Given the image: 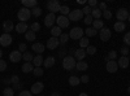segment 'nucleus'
<instances>
[{
    "instance_id": "2f4dec72",
    "label": "nucleus",
    "mask_w": 130,
    "mask_h": 96,
    "mask_svg": "<svg viewBox=\"0 0 130 96\" xmlns=\"http://www.w3.org/2000/svg\"><path fill=\"white\" fill-rule=\"evenodd\" d=\"M68 39H69V34H65V33H62L61 35H60V38H59V40H60V46H65L68 43Z\"/></svg>"
},
{
    "instance_id": "37998d69",
    "label": "nucleus",
    "mask_w": 130,
    "mask_h": 96,
    "mask_svg": "<svg viewBox=\"0 0 130 96\" xmlns=\"http://www.w3.org/2000/svg\"><path fill=\"white\" fill-rule=\"evenodd\" d=\"M83 22H85L86 25H91V24L94 22V18H92V16H91V14L86 16V17H85V21H83Z\"/></svg>"
},
{
    "instance_id": "6e6552de",
    "label": "nucleus",
    "mask_w": 130,
    "mask_h": 96,
    "mask_svg": "<svg viewBox=\"0 0 130 96\" xmlns=\"http://www.w3.org/2000/svg\"><path fill=\"white\" fill-rule=\"evenodd\" d=\"M56 18L57 17L55 16V13H48L44 18V25L47 27H53V25H55V22H56Z\"/></svg>"
},
{
    "instance_id": "0eeeda50",
    "label": "nucleus",
    "mask_w": 130,
    "mask_h": 96,
    "mask_svg": "<svg viewBox=\"0 0 130 96\" xmlns=\"http://www.w3.org/2000/svg\"><path fill=\"white\" fill-rule=\"evenodd\" d=\"M116 17L118 21H121V22H124L125 20L129 18V10L126 8H120L117 10V13H116Z\"/></svg>"
},
{
    "instance_id": "bb28decb",
    "label": "nucleus",
    "mask_w": 130,
    "mask_h": 96,
    "mask_svg": "<svg viewBox=\"0 0 130 96\" xmlns=\"http://www.w3.org/2000/svg\"><path fill=\"white\" fill-rule=\"evenodd\" d=\"M102 14H103V12L99 9V8H92V12H91V16H92V18L94 20H99L100 17H102Z\"/></svg>"
},
{
    "instance_id": "5701e85b",
    "label": "nucleus",
    "mask_w": 130,
    "mask_h": 96,
    "mask_svg": "<svg viewBox=\"0 0 130 96\" xmlns=\"http://www.w3.org/2000/svg\"><path fill=\"white\" fill-rule=\"evenodd\" d=\"M61 34H62V31H61V29H60L59 26H53V27L51 29V35H52L53 38H60Z\"/></svg>"
},
{
    "instance_id": "7c9ffc66",
    "label": "nucleus",
    "mask_w": 130,
    "mask_h": 96,
    "mask_svg": "<svg viewBox=\"0 0 130 96\" xmlns=\"http://www.w3.org/2000/svg\"><path fill=\"white\" fill-rule=\"evenodd\" d=\"M25 38H26V40H29V42H34L35 40V38H37V35H35V33L34 31H26L25 33Z\"/></svg>"
},
{
    "instance_id": "603ef678",
    "label": "nucleus",
    "mask_w": 130,
    "mask_h": 96,
    "mask_svg": "<svg viewBox=\"0 0 130 96\" xmlns=\"http://www.w3.org/2000/svg\"><path fill=\"white\" fill-rule=\"evenodd\" d=\"M96 5H98L96 0H89V7H90V8H91V7H95V8H96Z\"/></svg>"
},
{
    "instance_id": "6ab92c4d",
    "label": "nucleus",
    "mask_w": 130,
    "mask_h": 96,
    "mask_svg": "<svg viewBox=\"0 0 130 96\" xmlns=\"http://www.w3.org/2000/svg\"><path fill=\"white\" fill-rule=\"evenodd\" d=\"M32 51L37 52L38 55H42V53L44 52V44H42V43H39V42H37V43L32 44Z\"/></svg>"
},
{
    "instance_id": "1a4fd4ad",
    "label": "nucleus",
    "mask_w": 130,
    "mask_h": 96,
    "mask_svg": "<svg viewBox=\"0 0 130 96\" xmlns=\"http://www.w3.org/2000/svg\"><path fill=\"white\" fill-rule=\"evenodd\" d=\"M59 46H60L59 38H53V36H51V38L47 40V44H46V47H47L48 49H55V48H57Z\"/></svg>"
},
{
    "instance_id": "9b49d317",
    "label": "nucleus",
    "mask_w": 130,
    "mask_h": 96,
    "mask_svg": "<svg viewBox=\"0 0 130 96\" xmlns=\"http://www.w3.org/2000/svg\"><path fill=\"white\" fill-rule=\"evenodd\" d=\"M100 39L103 40V42H108L111 39V36H112V33H111V30L108 29V27H103L102 30H100Z\"/></svg>"
},
{
    "instance_id": "5fc2aeb1",
    "label": "nucleus",
    "mask_w": 130,
    "mask_h": 96,
    "mask_svg": "<svg viewBox=\"0 0 130 96\" xmlns=\"http://www.w3.org/2000/svg\"><path fill=\"white\" fill-rule=\"evenodd\" d=\"M65 53H67V51H65V49H61V51L59 52V56L64 59V56H65Z\"/></svg>"
},
{
    "instance_id": "412c9836",
    "label": "nucleus",
    "mask_w": 130,
    "mask_h": 96,
    "mask_svg": "<svg viewBox=\"0 0 130 96\" xmlns=\"http://www.w3.org/2000/svg\"><path fill=\"white\" fill-rule=\"evenodd\" d=\"M37 4H38L37 0H22L24 8H27V9H29V8H35Z\"/></svg>"
},
{
    "instance_id": "20e7f679",
    "label": "nucleus",
    "mask_w": 130,
    "mask_h": 96,
    "mask_svg": "<svg viewBox=\"0 0 130 96\" xmlns=\"http://www.w3.org/2000/svg\"><path fill=\"white\" fill-rule=\"evenodd\" d=\"M47 8L50 10V13H56V12H60L61 4L59 3V0H50L47 3Z\"/></svg>"
},
{
    "instance_id": "cd10ccee",
    "label": "nucleus",
    "mask_w": 130,
    "mask_h": 96,
    "mask_svg": "<svg viewBox=\"0 0 130 96\" xmlns=\"http://www.w3.org/2000/svg\"><path fill=\"white\" fill-rule=\"evenodd\" d=\"M79 46H81L82 49L87 48V47L90 46V40H89V38H87V36H83L82 39H79Z\"/></svg>"
},
{
    "instance_id": "bf43d9fd",
    "label": "nucleus",
    "mask_w": 130,
    "mask_h": 96,
    "mask_svg": "<svg viewBox=\"0 0 130 96\" xmlns=\"http://www.w3.org/2000/svg\"><path fill=\"white\" fill-rule=\"evenodd\" d=\"M2 57H3V52H2V49H0V60H2Z\"/></svg>"
},
{
    "instance_id": "f3484780",
    "label": "nucleus",
    "mask_w": 130,
    "mask_h": 96,
    "mask_svg": "<svg viewBox=\"0 0 130 96\" xmlns=\"http://www.w3.org/2000/svg\"><path fill=\"white\" fill-rule=\"evenodd\" d=\"M117 65H118V68L126 69V68L129 66V57H126V56H121L120 59H118V61H117Z\"/></svg>"
},
{
    "instance_id": "052dcab7",
    "label": "nucleus",
    "mask_w": 130,
    "mask_h": 96,
    "mask_svg": "<svg viewBox=\"0 0 130 96\" xmlns=\"http://www.w3.org/2000/svg\"><path fill=\"white\" fill-rule=\"evenodd\" d=\"M127 92H129V93H130V86H129V88H127Z\"/></svg>"
},
{
    "instance_id": "2eb2a0df",
    "label": "nucleus",
    "mask_w": 130,
    "mask_h": 96,
    "mask_svg": "<svg viewBox=\"0 0 130 96\" xmlns=\"http://www.w3.org/2000/svg\"><path fill=\"white\" fill-rule=\"evenodd\" d=\"M13 27H16V26L13 25L12 21L7 20V21H4V22H3V30L5 31V34H9L10 31H13Z\"/></svg>"
},
{
    "instance_id": "7ed1b4c3",
    "label": "nucleus",
    "mask_w": 130,
    "mask_h": 96,
    "mask_svg": "<svg viewBox=\"0 0 130 96\" xmlns=\"http://www.w3.org/2000/svg\"><path fill=\"white\" fill-rule=\"evenodd\" d=\"M83 34H85V31L81 29V27H73L70 30V33H69V38L74 39V40H77V39H82L83 38Z\"/></svg>"
},
{
    "instance_id": "473e14b6",
    "label": "nucleus",
    "mask_w": 130,
    "mask_h": 96,
    "mask_svg": "<svg viewBox=\"0 0 130 96\" xmlns=\"http://www.w3.org/2000/svg\"><path fill=\"white\" fill-rule=\"evenodd\" d=\"M22 59L26 62H31L32 60H34V56H32V53H30V52H25L24 55H22Z\"/></svg>"
},
{
    "instance_id": "f8f14e48",
    "label": "nucleus",
    "mask_w": 130,
    "mask_h": 96,
    "mask_svg": "<svg viewBox=\"0 0 130 96\" xmlns=\"http://www.w3.org/2000/svg\"><path fill=\"white\" fill-rule=\"evenodd\" d=\"M44 90V84H43V82H35L34 84L31 86V93H42V91Z\"/></svg>"
},
{
    "instance_id": "ea45409f",
    "label": "nucleus",
    "mask_w": 130,
    "mask_h": 96,
    "mask_svg": "<svg viewBox=\"0 0 130 96\" xmlns=\"http://www.w3.org/2000/svg\"><path fill=\"white\" fill-rule=\"evenodd\" d=\"M30 30H31V31H34V33H37V31H39V30H40V25H39L38 22L31 24V26H30Z\"/></svg>"
},
{
    "instance_id": "de8ad7c7",
    "label": "nucleus",
    "mask_w": 130,
    "mask_h": 96,
    "mask_svg": "<svg viewBox=\"0 0 130 96\" xmlns=\"http://www.w3.org/2000/svg\"><path fill=\"white\" fill-rule=\"evenodd\" d=\"M124 43H125L126 46H130V31L124 36Z\"/></svg>"
},
{
    "instance_id": "3c124183",
    "label": "nucleus",
    "mask_w": 130,
    "mask_h": 96,
    "mask_svg": "<svg viewBox=\"0 0 130 96\" xmlns=\"http://www.w3.org/2000/svg\"><path fill=\"white\" fill-rule=\"evenodd\" d=\"M18 96H32V93H31V91H21L18 93Z\"/></svg>"
},
{
    "instance_id": "f704fd0d",
    "label": "nucleus",
    "mask_w": 130,
    "mask_h": 96,
    "mask_svg": "<svg viewBox=\"0 0 130 96\" xmlns=\"http://www.w3.org/2000/svg\"><path fill=\"white\" fill-rule=\"evenodd\" d=\"M117 57V52L116 51H111L109 53H108V56L105 57V61L108 62V61H112V60H115Z\"/></svg>"
},
{
    "instance_id": "c9c22d12",
    "label": "nucleus",
    "mask_w": 130,
    "mask_h": 96,
    "mask_svg": "<svg viewBox=\"0 0 130 96\" xmlns=\"http://www.w3.org/2000/svg\"><path fill=\"white\" fill-rule=\"evenodd\" d=\"M31 14L34 16V17H39V16L42 14V9L37 5L35 8H32V9H31Z\"/></svg>"
},
{
    "instance_id": "a211bd4d",
    "label": "nucleus",
    "mask_w": 130,
    "mask_h": 96,
    "mask_svg": "<svg viewBox=\"0 0 130 96\" xmlns=\"http://www.w3.org/2000/svg\"><path fill=\"white\" fill-rule=\"evenodd\" d=\"M85 56H86V49L79 48V49H75V51H74V57H75V60L82 61V60L85 59Z\"/></svg>"
},
{
    "instance_id": "a19ab883",
    "label": "nucleus",
    "mask_w": 130,
    "mask_h": 96,
    "mask_svg": "<svg viewBox=\"0 0 130 96\" xmlns=\"http://www.w3.org/2000/svg\"><path fill=\"white\" fill-rule=\"evenodd\" d=\"M102 16H104L105 20H111V18H112V13H111V10H109V9L103 10V14H102Z\"/></svg>"
},
{
    "instance_id": "39448f33",
    "label": "nucleus",
    "mask_w": 130,
    "mask_h": 96,
    "mask_svg": "<svg viewBox=\"0 0 130 96\" xmlns=\"http://www.w3.org/2000/svg\"><path fill=\"white\" fill-rule=\"evenodd\" d=\"M83 17V12H82V9H74V10H70V13L68 16L69 21H79L82 20Z\"/></svg>"
},
{
    "instance_id": "e433bc0d",
    "label": "nucleus",
    "mask_w": 130,
    "mask_h": 96,
    "mask_svg": "<svg viewBox=\"0 0 130 96\" xmlns=\"http://www.w3.org/2000/svg\"><path fill=\"white\" fill-rule=\"evenodd\" d=\"M96 35V30L94 27H89V29H86V36L90 38V36H95Z\"/></svg>"
},
{
    "instance_id": "49530a36",
    "label": "nucleus",
    "mask_w": 130,
    "mask_h": 96,
    "mask_svg": "<svg viewBox=\"0 0 130 96\" xmlns=\"http://www.w3.org/2000/svg\"><path fill=\"white\" fill-rule=\"evenodd\" d=\"M26 49H27V46H26L25 43H20V46H18V51H20L21 53H22V52L25 53V52H26Z\"/></svg>"
},
{
    "instance_id": "8fccbe9b",
    "label": "nucleus",
    "mask_w": 130,
    "mask_h": 96,
    "mask_svg": "<svg viewBox=\"0 0 130 96\" xmlns=\"http://www.w3.org/2000/svg\"><path fill=\"white\" fill-rule=\"evenodd\" d=\"M120 52H121L122 56H126V57H127V55H129V48H127V47H122Z\"/></svg>"
},
{
    "instance_id": "c756f323",
    "label": "nucleus",
    "mask_w": 130,
    "mask_h": 96,
    "mask_svg": "<svg viewBox=\"0 0 130 96\" xmlns=\"http://www.w3.org/2000/svg\"><path fill=\"white\" fill-rule=\"evenodd\" d=\"M43 57H42V55H38V56H35L34 57V60H32V62H34V66L35 68H40V65L43 64Z\"/></svg>"
},
{
    "instance_id": "4d7b16f0",
    "label": "nucleus",
    "mask_w": 130,
    "mask_h": 96,
    "mask_svg": "<svg viewBox=\"0 0 130 96\" xmlns=\"http://www.w3.org/2000/svg\"><path fill=\"white\" fill-rule=\"evenodd\" d=\"M4 83H5V84H9V83H10V79H4Z\"/></svg>"
},
{
    "instance_id": "f03ea898",
    "label": "nucleus",
    "mask_w": 130,
    "mask_h": 96,
    "mask_svg": "<svg viewBox=\"0 0 130 96\" xmlns=\"http://www.w3.org/2000/svg\"><path fill=\"white\" fill-rule=\"evenodd\" d=\"M17 17L21 22H26L29 21V18L31 17V9H27V8H21L17 13Z\"/></svg>"
},
{
    "instance_id": "864d4df0",
    "label": "nucleus",
    "mask_w": 130,
    "mask_h": 96,
    "mask_svg": "<svg viewBox=\"0 0 130 96\" xmlns=\"http://www.w3.org/2000/svg\"><path fill=\"white\" fill-rule=\"evenodd\" d=\"M89 79H90L89 75H82V77H81V82H82V83H87Z\"/></svg>"
},
{
    "instance_id": "13d9d810",
    "label": "nucleus",
    "mask_w": 130,
    "mask_h": 96,
    "mask_svg": "<svg viewBox=\"0 0 130 96\" xmlns=\"http://www.w3.org/2000/svg\"><path fill=\"white\" fill-rule=\"evenodd\" d=\"M79 96H89V95L86 93V92H81V93H79Z\"/></svg>"
},
{
    "instance_id": "a878e982",
    "label": "nucleus",
    "mask_w": 130,
    "mask_h": 96,
    "mask_svg": "<svg viewBox=\"0 0 130 96\" xmlns=\"http://www.w3.org/2000/svg\"><path fill=\"white\" fill-rule=\"evenodd\" d=\"M79 83H81V78H78L77 75H72L69 78V84H70V86H73V87L78 86Z\"/></svg>"
},
{
    "instance_id": "58836bf2",
    "label": "nucleus",
    "mask_w": 130,
    "mask_h": 96,
    "mask_svg": "<svg viewBox=\"0 0 130 96\" xmlns=\"http://www.w3.org/2000/svg\"><path fill=\"white\" fill-rule=\"evenodd\" d=\"M86 53H87V55H95L96 53V47H94V46H89L87 48H86Z\"/></svg>"
},
{
    "instance_id": "aec40b11",
    "label": "nucleus",
    "mask_w": 130,
    "mask_h": 96,
    "mask_svg": "<svg viewBox=\"0 0 130 96\" xmlns=\"http://www.w3.org/2000/svg\"><path fill=\"white\" fill-rule=\"evenodd\" d=\"M87 68H89V64L86 62V61H78L77 62V65H75V69H77L78 71H85V70H87Z\"/></svg>"
},
{
    "instance_id": "79ce46f5",
    "label": "nucleus",
    "mask_w": 130,
    "mask_h": 96,
    "mask_svg": "<svg viewBox=\"0 0 130 96\" xmlns=\"http://www.w3.org/2000/svg\"><path fill=\"white\" fill-rule=\"evenodd\" d=\"M32 71H34V75L35 77H42L43 75V69L42 68H34V70H32Z\"/></svg>"
},
{
    "instance_id": "b1692460",
    "label": "nucleus",
    "mask_w": 130,
    "mask_h": 96,
    "mask_svg": "<svg viewBox=\"0 0 130 96\" xmlns=\"http://www.w3.org/2000/svg\"><path fill=\"white\" fill-rule=\"evenodd\" d=\"M115 30L117 31V33H121V31H124L125 29H126V25H125V22H121V21H117V22L115 24Z\"/></svg>"
},
{
    "instance_id": "e2e57ef3",
    "label": "nucleus",
    "mask_w": 130,
    "mask_h": 96,
    "mask_svg": "<svg viewBox=\"0 0 130 96\" xmlns=\"http://www.w3.org/2000/svg\"><path fill=\"white\" fill-rule=\"evenodd\" d=\"M37 96H43V95H37Z\"/></svg>"
},
{
    "instance_id": "9d476101",
    "label": "nucleus",
    "mask_w": 130,
    "mask_h": 96,
    "mask_svg": "<svg viewBox=\"0 0 130 96\" xmlns=\"http://www.w3.org/2000/svg\"><path fill=\"white\" fill-rule=\"evenodd\" d=\"M12 36H10V34H3L2 36H0V44H2L3 47H8L12 44Z\"/></svg>"
},
{
    "instance_id": "423d86ee",
    "label": "nucleus",
    "mask_w": 130,
    "mask_h": 96,
    "mask_svg": "<svg viewBox=\"0 0 130 96\" xmlns=\"http://www.w3.org/2000/svg\"><path fill=\"white\" fill-rule=\"evenodd\" d=\"M56 24H57V26L60 29H67L69 26V24H70V21H69V18L67 16H59L56 18Z\"/></svg>"
},
{
    "instance_id": "4c0bfd02",
    "label": "nucleus",
    "mask_w": 130,
    "mask_h": 96,
    "mask_svg": "<svg viewBox=\"0 0 130 96\" xmlns=\"http://www.w3.org/2000/svg\"><path fill=\"white\" fill-rule=\"evenodd\" d=\"M3 95H4V96H13V95H14V88H10V87L4 88Z\"/></svg>"
},
{
    "instance_id": "ddd939ff",
    "label": "nucleus",
    "mask_w": 130,
    "mask_h": 96,
    "mask_svg": "<svg viewBox=\"0 0 130 96\" xmlns=\"http://www.w3.org/2000/svg\"><path fill=\"white\" fill-rule=\"evenodd\" d=\"M9 60L12 62H20L21 60H22V53H21L20 51H12L9 53Z\"/></svg>"
},
{
    "instance_id": "c03bdc74",
    "label": "nucleus",
    "mask_w": 130,
    "mask_h": 96,
    "mask_svg": "<svg viewBox=\"0 0 130 96\" xmlns=\"http://www.w3.org/2000/svg\"><path fill=\"white\" fill-rule=\"evenodd\" d=\"M82 12H83V14L89 16V14H91V12H92V8H90L89 5H86V7L82 9Z\"/></svg>"
},
{
    "instance_id": "72a5a7b5",
    "label": "nucleus",
    "mask_w": 130,
    "mask_h": 96,
    "mask_svg": "<svg viewBox=\"0 0 130 96\" xmlns=\"http://www.w3.org/2000/svg\"><path fill=\"white\" fill-rule=\"evenodd\" d=\"M60 12H61V16H69V13H70V9H69V7H67V5H61V8H60Z\"/></svg>"
},
{
    "instance_id": "680f3d73",
    "label": "nucleus",
    "mask_w": 130,
    "mask_h": 96,
    "mask_svg": "<svg viewBox=\"0 0 130 96\" xmlns=\"http://www.w3.org/2000/svg\"><path fill=\"white\" fill-rule=\"evenodd\" d=\"M129 22H130V14H129Z\"/></svg>"
},
{
    "instance_id": "dca6fc26",
    "label": "nucleus",
    "mask_w": 130,
    "mask_h": 96,
    "mask_svg": "<svg viewBox=\"0 0 130 96\" xmlns=\"http://www.w3.org/2000/svg\"><path fill=\"white\" fill-rule=\"evenodd\" d=\"M16 31L18 34H24V33H26L27 31V29H29V26H27V24L26 22H20V24H17L16 25Z\"/></svg>"
},
{
    "instance_id": "a18cd8bd",
    "label": "nucleus",
    "mask_w": 130,
    "mask_h": 96,
    "mask_svg": "<svg viewBox=\"0 0 130 96\" xmlns=\"http://www.w3.org/2000/svg\"><path fill=\"white\" fill-rule=\"evenodd\" d=\"M10 83H13L14 86H16V84H18V83H20L18 75H12V77H10Z\"/></svg>"
},
{
    "instance_id": "c85d7f7f",
    "label": "nucleus",
    "mask_w": 130,
    "mask_h": 96,
    "mask_svg": "<svg viewBox=\"0 0 130 96\" xmlns=\"http://www.w3.org/2000/svg\"><path fill=\"white\" fill-rule=\"evenodd\" d=\"M92 27L95 30H102L104 27V22L100 20H94V22H92Z\"/></svg>"
},
{
    "instance_id": "09e8293b",
    "label": "nucleus",
    "mask_w": 130,
    "mask_h": 96,
    "mask_svg": "<svg viewBox=\"0 0 130 96\" xmlns=\"http://www.w3.org/2000/svg\"><path fill=\"white\" fill-rule=\"evenodd\" d=\"M7 62L4 61V60H0V71H4L5 69H7Z\"/></svg>"
},
{
    "instance_id": "f257e3e1",
    "label": "nucleus",
    "mask_w": 130,
    "mask_h": 96,
    "mask_svg": "<svg viewBox=\"0 0 130 96\" xmlns=\"http://www.w3.org/2000/svg\"><path fill=\"white\" fill-rule=\"evenodd\" d=\"M75 65H77V62H75V59L73 56H65L62 59V68L65 70L70 71V70H73L75 68Z\"/></svg>"
},
{
    "instance_id": "393cba45",
    "label": "nucleus",
    "mask_w": 130,
    "mask_h": 96,
    "mask_svg": "<svg viewBox=\"0 0 130 96\" xmlns=\"http://www.w3.org/2000/svg\"><path fill=\"white\" fill-rule=\"evenodd\" d=\"M34 70V65H32V62H25L22 65V71L24 73H31Z\"/></svg>"
},
{
    "instance_id": "4be33fe9",
    "label": "nucleus",
    "mask_w": 130,
    "mask_h": 96,
    "mask_svg": "<svg viewBox=\"0 0 130 96\" xmlns=\"http://www.w3.org/2000/svg\"><path fill=\"white\" fill-rule=\"evenodd\" d=\"M43 65H44V68H47V69H50V68H52L53 65H55V57H47L44 61H43Z\"/></svg>"
},
{
    "instance_id": "6e6d98bb",
    "label": "nucleus",
    "mask_w": 130,
    "mask_h": 96,
    "mask_svg": "<svg viewBox=\"0 0 130 96\" xmlns=\"http://www.w3.org/2000/svg\"><path fill=\"white\" fill-rule=\"evenodd\" d=\"M50 96H61V95H60L59 92H53V93H51Z\"/></svg>"
},
{
    "instance_id": "4468645a",
    "label": "nucleus",
    "mask_w": 130,
    "mask_h": 96,
    "mask_svg": "<svg viewBox=\"0 0 130 96\" xmlns=\"http://www.w3.org/2000/svg\"><path fill=\"white\" fill-rule=\"evenodd\" d=\"M105 68H107V71H108V73H117V69H118L117 61H115V60L108 61L107 65H105Z\"/></svg>"
}]
</instances>
